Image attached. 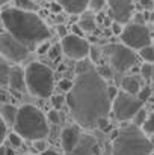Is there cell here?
Listing matches in <instances>:
<instances>
[{"instance_id":"obj_1","label":"cell","mask_w":154,"mask_h":155,"mask_svg":"<svg viewBox=\"0 0 154 155\" xmlns=\"http://www.w3.org/2000/svg\"><path fill=\"white\" fill-rule=\"evenodd\" d=\"M67 104L74 120L82 128L98 127L100 119L107 117L112 111L113 100L109 94V84L92 60H79L74 86L67 95Z\"/></svg>"},{"instance_id":"obj_2","label":"cell","mask_w":154,"mask_h":155,"mask_svg":"<svg viewBox=\"0 0 154 155\" xmlns=\"http://www.w3.org/2000/svg\"><path fill=\"white\" fill-rule=\"evenodd\" d=\"M2 21L5 30L30 50L36 48L38 44L50 39L49 27L33 11H24L20 8H3Z\"/></svg>"},{"instance_id":"obj_3","label":"cell","mask_w":154,"mask_h":155,"mask_svg":"<svg viewBox=\"0 0 154 155\" xmlns=\"http://www.w3.org/2000/svg\"><path fill=\"white\" fill-rule=\"evenodd\" d=\"M154 152L153 142L147 137L144 130L136 124L125 125L113 139V155H151Z\"/></svg>"},{"instance_id":"obj_4","label":"cell","mask_w":154,"mask_h":155,"mask_svg":"<svg viewBox=\"0 0 154 155\" xmlns=\"http://www.w3.org/2000/svg\"><path fill=\"white\" fill-rule=\"evenodd\" d=\"M15 133H18L26 140H43L49 134L47 119L41 110L33 105H23L18 111L17 122L14 125Z\"/></svg>"},{"instance_id":"obj_5","label":"cell","mask_w":154,"mask_h":155,"mask_svg":"<svg viewBox=\"0 0 154 155\" xmlns=\"http://www.w3.org/2000/svg\"><path fill=\"white\" fill-rule=\"evenodd\" d=\"M26 86L32 95L49 98L53 94V72L39 62L30 63L26 68Z\"/></svg>"},{"instance_id":"obj_6","label":"cell","mask_w":154,"mask_h":155,"mask_svg":"<svg viewBox=\"0 0 154 155\" xmlns=\"http://www.w3.org/2000/svg\"><path fill=\"white\" fill-rule=\"evenodd\" d=\"M121 41L132 50H142V48L151 45L153 36H151L150 29L145 24L133 23V24H127L124 27V30L121 33Z\"/></svg>"},{"instance_id":"obj_7","label":"cell","mask_w":154,"mask_h":155,"mask_svg":"<svg viewBox=\"0 0 154 155\" xmlns=\"http://www.w3.org/2000/svg\"><path fill=\"white\" fill-rule=\"evenodd\" d=\"M142 108V101L138 98V95H132L127 92H119L118 97L113 100L112 113L118 120H132L138 114V111Z\"/></svg>"},{"instance_id":"obj_8","label":"cell","mask_w":154,"mask_h":155,"mask_svg":"<svg viewBox=\"0 0 154 155\" xmlns=\"http://www.w3.org/2000/svg\"><path fill=\"white\" fill-rule=\"evenodd\" d=\"M0 51H2V56L5 59H8L9 62L20 63L29 56L30 48L26 47L23 42H20L9 32L5 30L0 35Z\"/></svg>"},{"instance_id":"obj_9","label":"cell","mask_w":154,"mask_h":155,"mask_svg":"<svg viewBox=\"0 0 154 155\" xmlns=\"http://www.w3.org/2000/svg\"><path fill=\"white\" fill-rule=\"evenodd\" d=\"M106 54L109 56L112 66L116 71H119V72H124V71L130 69L136 63L135 51L130 47H127L125 44L124 45H121V44H110V45H107L106 47Z\"/></svg>"},{"instance_id":"obj_10","label":"cell","mask_w":154,"mask_h":155,"mask_svg":"<svg viewBox=\"0 0 154 155\" xmlns=\"http://www.w3.org/2000/svg\"><path fill=\"white\" fill-rule=\"evenodd\" d=\"M60 45H62V51L65 53L68 57L74 59V60L86 59L89 56V53H91V48H92L85 38H82L79 35H74V33L63 36Z\"/></svg>"},{"instance_id":"obj_11","label":"cell","mask_w":154,"mask_h":155,"mask_svg":"<svg viewBox=\"0 0 154 155\" xmlns=\"http://www.w3.org/2000/svg\"><path fill=\"white\" fill-rule=\"evenodd\" d=\"M110 17L118 23H127L133 12V0H107Z\"/></svg>"},{"instance_id":"obj_12","label":"cell","mask_w":154,"mask_h":155,"mask_svg":"<svg viewBox=\"0 0 154 155\" xmlns=\"http://www.w3.org/2000/svg\"><path fill=\"white\" fill-rule=\"evenodd\" d=\"M70 155H100V145L91 134H82L79 143Z\"/></svg>"},{"instance_id":"obj_13","label":"cell","mask_w":154,"mask_h":155,"mask_svg":"<svg viewBox=\"0 0 154 155\" xmlns=\"http://www.w3.org/2000/svg\"><path fill=\"white\" fill-rule=\"evenodd\" d=\"M82 137V131H80V125H70L67 127L62 134H60V140H62V146L63 151L70 155L73 152V149L76 148V145L79 143Z\"/></svg>"},{"instance_id":"obj_14","label":"cell","mask_w":154,"mask_h":155,"mask_svg":"<svg viewBox=\"0 0 154 155\" xmlns=\"http://www.w3.org/2000/svg\"><path fill=\"white\" fill-rule=\"evenodd\" d=\"M57 3L68 14H82L89 8V0H57Z\"/></svg>"},{"instance_id":"obj_15","label":"cell","mask_w":154,"mask_h":155,"mask_svg":"<svg viewBox=\"0 0 154 155\" xmlns=\"http://www.w3.org/2000/svg\"><path fill=\"white\" fill-rule=\"evenodd\" d=\"M9 86L18 92L24 91L26 86V71H23L20 66H14L12 68V72H11V81H9Z\"/></svg>"},{"instance_id":"obj_16","label":"cell","mask_w":154,"mask_h":155,"mask_svg":"<svg viewBox=\"0 0 154 155\" xmlns=\"http://www.w3.org/2000/svg\"><path fill=\"white\" fill-rule=\"evenodd\" d=\"M18 111H20V108H17V107L12 105V104H3V105H2V117H3V120H5L8 125H11V127L15 125L17 117H18Z\"/></svg>"},{"instance_id":"obj_17","label":"cell","mask_w":154,"mask_h":155,"mask_svg":"<svg viewBox=\"0 0 154 155\" xmlns=\"http://www.w3.org/2000/svg\"><path fill=\"white\" fill-rule=\"evenodd\" d=\"M8 62H9V60L2 56V59H0V84H2V87L9 86V81H11L12 66H9Z\"/></svg>"},{"instance_id":"obj_18","label":"cell","mask_w":154,"mask_h":155,"mask_svg":"<svg viewBox=\"0 0 154 155\" xmlns=\"http://www.w3.org/2000/svg\"><path fill=\"white\" fill-rule=\"evenodd\" d=\"M121 86H122V91H124V92L132 94V95H138V94L141 92L139 81H138L135 77H124L122 81H121Z\"/></svg>"},{"instance_id":"obj_19","label":"cell","mask_w":154,"mask_h":155,"mask_svg":"<svg viewBox=\"0 0 154 155\" xmlns=\"http://www.w3.org/2000/svg\"><path fill=\"white\" fill-rule=\"evenodd\" d=\"M79 26L83 29V32H92L95 29V21H94V17L91 14H85L80 21H79Z\"/></svg>"},{"instance_id":"obj_20","label":"cell","mask_w":154,"mask_h":155,"mask_svg":"<svg viewBox=\"0 0 154 155\" xmlns=\"http://www.w3.org/2000/svg\"><path fill=\"white\" fill-rule=\"evenodd\" d=\"M139 56L144 59V62L154 63V45H148V47L139 50Z\"/></svg>"},{"instance_id":"obj_21","label":"cell","mask_w":154,"mask_h":155,"mask_svg":"<svg viewBox=\"0 0 154 155\" xmlns=\"http://www.w3.org/2000/svg\"><path fill=\"white\" fill-rule=\"evenodd\" d=\"M15 5H17V8L24 9V11H35L36 9V5L32 0H15Z\"/></svg>"},{"instance_id":"obj_22","label":"cell","mask_w":154,"mask_h":155,"mask_svg":"<svg viewBox=\"0 0 154 155\" xmlns=\"http://www.w3.org/2000/svg\"><path fill=\"white\" fill-rule=\"evenodd\" d=\"M141 128L144 130V133H145V134H153L154 133V113L153 114H150V116L147 117L145 124H144Z\"/></svg>"},{"instance_id":"obj_23","label":"cell","mask_w":154,"mask_h":155,"mask_svg":"<svg viewBox=\"0 0 154 155\" xmlns=\"http://www.w3.org/2000/svg\"><path fill=\"white\" fill-rule=\"evenodd\" d=\"M141 74H142L144 78H153V63L145 62L141 66Z\"/></svg>"},{"instance_id":"obj_24","label":"cell","mask_w":154,"mask_h":155,"mask_svg":"<svg viewBox=\"0 0 154 155\" xmlns=\"http://www.w3.org/2000/svg\"><path fill=\"white\" fill-rule=\"evenodd\" d=\"M8 140H9L11 146H14V148H18V146H21L23 137H21L18 133H12V134H9V136H8Z\"/></svg>"},{"instance_id":"obj_25","label":"cell","mask_w":154,"mask_h":155,"mask_svg":"<svg viewBox=\"0 0 154 155\" xmlns=\"http://www.w3.org/2000/svg\"><path fill=\"white\" fill-rule=\"evenodd\" d=\"M147 113H145V110L144 108H141L139 111H138V114L135 116V124L138 125V127H142L144 124H145V120H147Z\"/></svg>"},{"instance_id":"obj_26","label":"cell","mask_w":154,"mask_h":155,"mask_svg":"<svg viewBox=\"0 0 154 155\" xmlns=\"http://www.w3.org/2000/svg\"><path fill=\"white\" fill-rule=\"evenodd\" d=\"M106 3H107V0H89V8L92 11L98 12V11H101L103 8H104Z\"/></svg>"},{"instance_id":"obj_27","label":"cell","mask_w":154,"mask_h":155,"mask_svg":"<svg viewBox=\"0 0 154 155\" xmlns=\"http://www.w3.org/2000/svg\"><path fill=\"white\" fill-rule=\"evenodd\" d=\"M49 120H50L51 124H54V125H57V124H60V120H62V114L57 111V110H51L49 111Z\"/></svg>"},{"instance_id":"obj_28","label":"cell","mask_w":154,"mask_h":155,"mask_svg":"<svg viewBox=\"0 0 154 155\" xmlns=\"http://www.w3.org/2000/svg\"><path fill=\"white\" fill-rule=\"evenodd\" d=\"M8 124L3 120V117H0V134H2V137H0V140H2V145L8 140Z\"/></svg>"},{"instance_id":"obj_29","label":"cell","mask_w":154,"mask_h":155,"mask_svg":"<svg viewBox=\"0 0 154 155\" xmlns=\"http://www.w3.org/2000/svg\"><path fill=\"white\" fill-rule=\"evenodd\" d=\"M73 86H74V81H71V80H67L65 78V80H60L59 81V89L63 91V92H67V94L73 89Z\"/></svg>"},{"instance_id":"obj_30","label":"cell","mask_w":154,"mask_h":155,"mask_svg":"<svg viewBox=\"0 0 154 155\" xmlns=\"http://www.w3.org/2000/svg\"><path fill=\"white\" fill-rule=\"evenodd\" d=\"M150 97H151V89H150L148 86H147V87H144V89H141V92L138 94V98H139L142 103H144V101H147Z\"/></svg>"},{"instance_id":"obj_31","label":"cell","mask_w":154,"mask_h":155,"mask_svg":"<svg viewBox=\"0 0 154 155\" xmlns=\"http://www.w3.org/2000/svg\"><path fill=\"white\" fill-rule=\"evenodd\" d=\"M98 72L101 74V77L103 78H106V80L112 78V71H110L107 66H100V68H98Z\"/></svg>"},{"instance_id":"obj_32","label":"cell","mask_w":154,"mask_h":155,"mask_svg":"<svg viewBox=\"0 0 154 155\" xmlns=\"http://www.w3.org/2000/svg\"><path fill=\"white\" fill-rule=\"evenodd\" d=\"M98 128H100V130H103L104 133H109V131H110V125H109L107 117H103V119H100V122H98Z\"/></svg>"},{"instance_id":"obj_33","label":"cell","mask_w":154,"mask_h":155,"mask_svg":"<svg viewBox=\"0 0 154 155\" xmlns=\"http://www.w3.org/2000/svg\"><path fill=\"white\" fill-rule=\"evenodd\" d=\"M141 6L145 11H151L154 9V0H141Z\"/></svg>"},{"instance_id":"obj_34","label":"cell","mask_w":154,"mask_h":155,"mask_svg":"<svg viewBox=\"0 0 154 155\" xmlns=\"http://www.w3.org/2000/svg\"><path fill=\"white\" fill-rule=\"evenodd\" d=\"M112 30H113V33L115 35H119L121 36V33H122V27H121V23H118V21H115L113 24H112Z\"/></svg>"},{"instance_id":"obj_35","label":"cell","mask_w":154,"mask_h":155,"mask_svg":"<svg viewBox=\"0 0 154 155\" xmlns=\"http://www.w3.org/2000/svg\"><path fill=\"white\" fill-rule=\"evenodd\" d=\"M89 56H91V60L95 63L98 59H100V51L98 50H95V48H91V53H89Z\"/></svg>"},{"instance_id":"obj_36","label":"cell","mask_w":154,"mask_h":155,"mask_svg":"<svg viewBox=\"0 0 154 155\" xmlns=\"http://www.w3.org/2000/svg\"><path fill=\"white\" fill-rule=\"evenodd\" d=\"M63 103V98L60 97V95H56V97H53V105L56 107V108H59L60 105Z\"/></svg>"},{"instance_id":"obj_37","label":"cell","mask_w":154,"mask_h":155,"mask_svg":"<svg viewBox=\"0 0 154 155\" xmlns=\"http://www.w3.org/2000/svg\"><path fill=\"white\" fill-rule=\"evenodd\" d=\"M35 148L43 152V151H46V143H44L43 140H36V142H35Z\"/></svg>"},{"instance_id":"obj_38","label":"cell","mask_w":154,"mask_h":155,"mask_svg":"<svg viewBox=\"0 0 154 155\" xmlns=\"http://www.w3.org/2000/svg\"><path fill=\"white\" fill-rule=\"evenodd\" d=\"M73 33H74V35L82 36V35H83V29H82L80 26H73Z\"/></svg>"},{"instance_id":"obj_39","label":"cell","mask_w":154,"mask_h":155,"mask_svg":"<svg viewBox=\"0 0 154 155\" xmlns=\"http://www.w3.org/2000/svg\"><path fill=\"white\" fill-rule=\"evenodd\" d=\"M109 94H110V98H112V100H115V98L118 97V94H116V89H115L113 86H109Z\"/></svg>"},{"instance_id":"obj_40","label":"cell","mask_w":154,"mask_h":155,"mask_svg":"<svg viewBox=\"0 0 154 155\" xmlns=\"http://www.w3.org/2000/svg\"><path fill=\"white\" fill-rule=\"evenodd\" d=\"M41 45H43V47H39V50H38V53H46L47 50H50V45H49L47 42H43Z\"/></svg>"},{"instance_id":"obj_41","label":"cell","mask_w":154,"mask_h":155,"mask_svg":"<svg viewBox=\"0 0 154 155\" xmlns=\"http://www.w3.org/2000/svg\"><path fill=\"white\" fill-rule=\"evenodd\" d=\"M41 155H59L56 151H53V149H46V151H43Z\"/></svg>"},{"instance_id":"obj_42","label":"cell","mask_w":154,"mask_h":155,"mask_svg":"<svg viewBox=\"0 0 154 155\" xmlns=\"http://www.w3.org/2000/svg\"><path fill=\"white\" fill-rule=\"evenodd\" d=\"M57 32H59L62 36H67V35H65V33H67V30H65V27H63V26H59V27H57Z\"/></svg>"},{"instance_id":"obj_43","label":"cell","mask_w":154,"mask_h":155,"mask_svg":"<svg viewBox=\"0 0 154 155\" xmlns=\"http://www.w3.org/2000/svg\"><path fill=\"white\" fill-rule=\"evenodd\" d=\"M0 155H6V146L5 145H2V148H0Z\"/></svg>"},{"instance_id":"obj_44","label":"cell","mask_w":154,"mask_h":155,"mask_svg":"<svg viewBox=\"0 0 154 155\" xmlns=\"http://www.w3.org/2000/svg\"><path fill=\"white\" fill-rule=\"evenodd\" d=\"M8 2H9V0H0V5H2V6H5Z\"/></svg>"},{"instance_id":"obj_45","label":"cell","mask_w":154,"mask_h":155,"mask_svg":"<svg viewBox=\"0 0 154 155\" xmlns=\"http://www.w3.org/2000/svg\"><path fill=\"white\" fill-rule=\"evenodd\" d=\"M6 155H14V152L11 149H6Z\"/></svg>"},{"instance_id":"obj_46","label":"cell","mask_w":154,"mask_h":155,"mask_svg":"<svg viewBox=\"0 0 154 155\" xmlns=\"http://www.w3.org/2000/svg\"><path fill=\"white\" fill-rule=\"evenodd\" d=\"M153 80H154V63H153Z\"/></svg>"},{"instance_id":"obj_47","label":"cell","mask_w":154,"mask_h":155,"mask_svg":"<svg viewBox=\"0 0 154 155\" xmlns=\"http://www.w3.org/2000/svg\"><path fill=\"white\" fill-rule=\"evenodd\" d=\"M151 155H154V152H153V154H151Z\"/></svg>"}]
</instances>
